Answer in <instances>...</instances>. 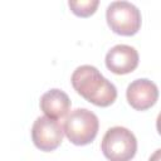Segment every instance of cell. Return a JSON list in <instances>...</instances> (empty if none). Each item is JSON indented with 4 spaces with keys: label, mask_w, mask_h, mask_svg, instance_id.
I'll return each instance as SVG.
<instances>
[{
    "label": "cell",
    "mask_w": 161,
    "mask_h": 161,
    "mask_svg": "<svg viewBox=\"0 0 161 161\" xmlns=\"http://www.w3.org/2000/svg\"><path fill=\"white\" fill-rule=\"evenodd\" d=\"M70 82L78 94L96 106L107 107L117 98L114 84L106 79L93 65L78 67L73 72Z\"/></svg>",
    "instance_id": "6da1fadb"
},
{
    "label": "cell",
    "mask_w": 161,
    "mask_h": 161,
    "mask_svg": "<svg viewBox=\"0 0 161 161\" xmlns=\"http://www.w3.org/2000/svg\"><path fill=\"white\" fill-rule=\"evenodd\" d=\"M64 133L67 138L78 146L91 143L98 132V117L87 108L72 111L64 121Z\"/></svg>",
    "instance_id": "7a4b0ae2"
},
{
    "label": "cell",
    "mask_w": 161,
    "mask_h": 161,
    "mask_svg": "<svg viewBox=\"0 0 161 161\" xmlns=\"http://www.w3.org/2000/svg\"><path fill=\"white\" fill-rule=\"evenodd\" d=\"M101 147L109 161H130L137 151V140L126 127L114 126L104 133Z\"/></svg>",
    "instance_id": "3957f363"
},
{
    "label": "cell",
    "mask_w": 161,
    "mask_h": 161,
    "mask_svg": "<svg viewBox=\"0 0 161 161\" xmlns=\"http://www.w3.org/2000/svg\"><path fill=\"white\" fill-rule=\"evenodd\" d=\"M106 19L111 30L119 35H133L141 26L140 10L132 3L123 0L113 1L107 6Z\"/></svg>",
    "instance_id": "277c9868"
},
{
    "label": "cell",
    "mask_w": 161,
    "mask_h": 161,
    "mask_svg": "<svg viewBox=\"0 0 161 161\" xmlns=\"http://www.w3.org/2000/svg\"><path fill=\"white\" fill-rule=\"evenodd\" d=\"M64 127L58 119H53L47 116L38 117L33 123L31 138L34 145L40 151H53L63 141Z\"/></svg>",
    "instance_id": "5b68a950"
},
{
    "label": "cell",
    "mask_w": 161,
    "mask_h": 161,
    "mask_svg": "<svg viewBox=\"0 0 161 161\" xmlns=\"http://www.w3.org/2000/svg\"><path fill=\"white\" fill-rule=\"evenodd\" d=\"M126 97L131 107L137 111H145L156 103L158 98V89L152 80L140 78L128 84Z\"/></svg>",
    "instance_id": "8992f818"
},
{
    "label": "cell",
    "mask_w": 161,
    "mask_h": 161,
    "mask_svg": "<svg viewBox=\"0 0 161 161\" xmlns=\"http://www.w3.org/2000/svg\"><path fill=\"white\" fill-rule=\"evenodd\" d=\"M106 65L114 74L131 73L138 65V53L131 45L117 44L106 54Z\"/></svg>",
    "instance_id": "52a82bcc"
},
{
    "label": "cell",
    "mask_w": 161,
    "mask_h": 161,
    "mask_svg": "<svg viewBox=\"0 0 161 161\" xmlns=\"http://www.w3.org/2000/svg\"><path fill=\"white\" fill-rule=\"evenodd\" d=\"M40 108L47 117L60 119L68 113L70 108V99L63 91L53 88L40 97Z\"/></svg>",
    "instance_id": "ba28073f"
},
{
    "label": "cell",
    "mask_w": 161,
    "mask_h": 161,
    "mask_svg": "<svg viewBox=\"0 0 161 161\" xmlns=\"http://www.w3.org/2000/svg\"><path fill=\"white\" fill-rule=\"evenodd\" d=\"M98 4H99L98 0H80V1L79 0L78 1L69 0L68 1V5H69L70 10L75 15L82 16V18H86V16L92 15L96 11Z\"/></svg>",
    "instance_id": "9c48e42d"
},
{
    "label": "cell",
    "mask_w": 161,
    "mask_h": 161,
    "mask_svg": "<svg viewBox=\"0 0 161 161\" xmlns=\"http://www.w3.org/2000/svg\"><path fill=\"white\" fill-rule=\"evenodd\" d=\"M148 161H161V148L156 150L148 158Z\"/></svg>",
    "instance_id": "30bf717a"
},
{
    "label": "cell",
    "mask_w": 161,
    "mask_h": 161,
    "mask_svg": "<svg viewBox=\"0 0 161 161\" xmlns=\"http://www.w3.org/2000/svg\"><path fill=\"white\" fill-rule=\"evenodd\" d=\"M156 128H157V132L161 135V112L158 113L157 119H156Z\"/></svg>",
    "instance_id": "8fae6325"
}]
</instances>
